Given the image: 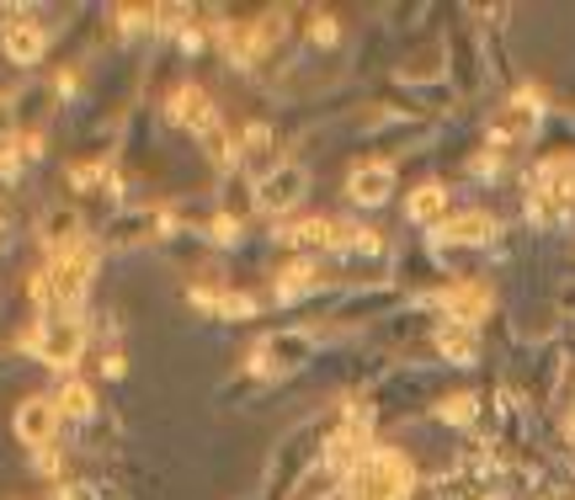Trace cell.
Returning <instances> with one entry per match:
<instances>
[{
    "label": "cell",
    "mask_w": 575,
    "mask_h": 500,
    "mask_svg": "<svg viewBox=\"0 0 575 500\" xmlns=\"http://www.w3.org/2000/svg\"><path fill=\"white\" fill-rule=\"evenodd\" d=\"M347 192H352L358 208H384L394 198V166L390 160H363V166H352Z\"/></svg>",
    "instance_id": "9c48e42d"
},
{
    "label": "cell",
    "mask_w": 575,
    "mask_h": 500,
    "mask_svg": "<svg viewBox=\"0 0 575 500\" xmlns=\"http://www.w3.org/2000/svg\"><path fill=\"white\" fill-rule=\"evenodd\" d=\"M54 405H60V421H92L96 415V389L86 379H70L54 394Z\"/></svg>",
    "instance_id": "2e32d148"
},
{
    "label": "cell",
    "mask_w": 575,
    "mask_h": 500,
    "mask_svg": "<svg viewBox=\"0 0 575 500\" xmlns=\"http://www.w3.org/2000/svg\"><path fill=\"white\" fill-rule=\"evenodd\" d=\"M0 49H6V60L11 64H38L49 54V32L28 22V17H11L6 28H0Z\"/></svg>",
    "instance_id": "8fae6325"
},
{
    "label": "cell",
    "mask_w": 575,
    "mask_h": 500,
    "mask_svg": "<svg viewBox=\"0 0 575 500\" xmlns=\"http://www.w3.org/2000/svg\"><path fill=\"white\" fill-rule=\"evenodd\" d=\"M432 304L448 315V325L480 330V320L490 315V288H485V283H458V288H448V294H432Z\"/></svg>",
    "instance_id": "ba28073f"
},
{
    "label": "cell",
    "mask_w": 575,
    "mask_h": 500,
    "mask_svg": "<svg viewBox=\"0 0 575 500\" xmlns=\"http://www.w3.org/2000/svg\"><path fill=\"white\" fill-rule=\"evenodd\" d=\"M400 75H405V81H426V75H443V54H426V64H405Z\"/></svg>",
    "instance_id": "cb8c5ba5"
},
{
    "label": "cell",
    "mask_w": 575,
    "mask_h": 500,
    "mask_svg": "<svg viewBox=\"0 0 575 500\" xmlns=\"http://www.w3.org/2000/svg\"><path fill=\"white\" fill-rule=\"evenodd\" d=\"M347 500H411L416 496V469L400 447H373L358 469L341 479Z\"/></svg>",
    "instance_id": "6da1fadb"
},
{
    "label": "cell",
    "mask_w": 575,
    "mask_h": 500,
    "mask_svg": "<svg viewBox=\"0 0 575 500\" xmlns=\"http://www.w3.org/2000/svg\"><path fill=\"white\" fill-rule=\"evenodd\" d=\"M437 421H448V426H469V421H480V394H448V400L437 405Z\"/></svg>",
    "instance_id": "ac0fdd59"
},
{
    "label": "cell",
    "mask_w": 575,
    "mask_h": 500,
    "mask_svg": "<svg viewBox=\"0 0 575 500\" xmlns=\"http://www.w3.org/2000/svg\"><path fill=\"white\" fill-rule=\"evenodd\" d=\"M22 352H32L43 368L70 373V368L81 362V352H86V325L75 320V315H43V320L22 336Z\"/></svg>",
    "instance_id": "7a4b0ae2"
},
{
    "label": "cell",
    "mask_w": 575,
    "mask_h": 500,
    "mask_svg": "<svg viewBox=\"0 0 575 500\" xmlns=\"http://www.w3.org/2000/svg\"><path fill=\"white\" fill-rule=\"evenodd\" d=\"M6 245H11V219L0 213V251H6Z\"/></svg>",
    "instance_id": "484cf974"
},
{
    "label": "cell",
    "mask_w": 575,
    "mask_h": 500,
    "mask_svg": "<svg viewBox=\"0 0 575 500\" xmlns=\"http://www.w3.org/2000/svg\"><path fill=\"white\" fill-rule=\"evenodd\" d=\"M443 208H448V187H443V181H422V187L405 198V219L437 230V224H443Z\"/></svg>",
    "instance_id": "7c38bea8"
},
{
    "label": "cell",
    "mask_w": 575,
    "mask_h": 500,
    "mask_svg": "<svg viewBox=\"0 0 575 500\" xmlns=\"http://www.w3.org/2000/svg\"><path fill=\"white\" fill-rule=\"evenodd\" d=\"M209 240H219V245H235V240H241V219H235V213H213V219H209Z\"/></svg>",
    "instance_id": "7402d4cb"
},
{
    "label": "cell",
    "mask_w": 575,
    "mask_h": 500,
    "mask_svg": "<svg viewBox=\"0 0 575 500\" xmlns=\"http://www.w3.org/2000/svg\"><path fill=\"white\" fill-rule=\"evenodd\" d=\"M539 198H575V155H549L539 166Z\"/></svg>",
    "instance_id": "4fadbf2b"
},
{
    "label": "cell",
    "mask_w": 575,
    "mask_h": 500,
    "mask_svg": "<svg viewBox=\"0 0 575 500\" xmlns=\"http://www.w3.org/2000/svg\"><path fill=\"white\" fill-rule=\"evenodd\" d=\"M309 352H315V341H309L304 330H277V336H267V341L251 347V362H245V368H251L256 379L273 383V379H288L294 368H304Z\"/></svg>",
    "instance_id": "277c9868"
},
{
    "label": "cell",
    "mask_w": 575,
    "mask_h": 500,
    "mask_svg": "<svg viewBox=\"0 0 575 500\" xmlns=\"http://www.w3.org/2000/svg\"><path fill=\"white\" fill-rule=\"evenodd\" d=\"M17 145V102L11 96H0V149Z\"/></svg>",
    "instance_id": "603a6c76"
},
{
    "label": "cell",
    "mask_w": 575,
    "mask_h": 500,
    "mask_svg": "<svg viewBox=\"0 0 575 500\" xmlns=\"http://www.w3.org/2000/svg\"><path fill=\"white\" fill-rule=\"evenodd\" d=\"M565 437L575 442V400H571V411H565Z\"/></svg>",
    "instance_id": "4316f807"
},
{
    "label": "cell",
    "mask_w": 575,
    "mask_h": 500,
    "mask_svg": "<svg viewBox=\"0 0 575 500\" xmlns=\"http://www.w3.org/2000/svg\"><path fill=\"white\" fill-rule=\"evenodd\" d=\"M219 315H224V320H251V315H256V298L251 294H219Z\"/></svg>",
    "instance_id": "44dd1931"
},
{
    "label": "cell",
    "mask_w": 575,
    "mask_h": 500,
    "mask_svg": "<svg viewBox=\"0 0 575 500\" xmlns=\"http://www.w3.org/2000/svg\"><path fill=\"white\" fill-rule=\"evenodd\" d=\"M102 373H107V379H123V352H107V357H102Z\"/></svg>",
    "instance_id": "d4e9b609"
},
{
    "label": "cell",
    "mask_w": 575,
    "mask_h": 500,
    "mask_svg": "<svg viewBox=\"0 0 575 500\" xmlns=\"http://www.w3.org/2000/svg\"><path fill=\"white\" fill-rule=\"evenodd\" d=\"M315 283H320V266L309 262V256H299V262L283 266V277H277V298H283V304H294V298L309 294Z\"/></svg>",
    "instance_id": "e0dca14e"
},
{
    "label": "cell",
    "mask_w": 575,
    "mask_h": 500,
    "mask_svg": "<svg viewBox=\"0 0 575 500\" xmlns=\"http://www.w3.org/2000/svg\"><path fill=\"white\" fill-rule=\"evenodd\" d=\"M166 113H171V123L177 128H187V134H219V107H213V96L203 86H177L171 91V102H166Z\"/></svg>",
    "instance_id": "52a82bcc"
},
{
    "label": "cell",
    "mask_w": 575,
    "mask_h": 500,
    "mask_svg": "<svg viewBox=\"0 0 575 500\" xmlns=\"http://www.w3.org/2000/svg\"><path fill=\"white\" fill-rule=\"evenodd\" d=\"M43 245L60 256V251H70V245H81V213L75 208H54V213H43Z\"/></svg>",
    "instance_id": "9a60e30c"
},
{
    "label": "cell",
    "mask_w": 575,
    "mask_h": 500,
    "mask_svg": "<svg viewBox=\"0 0 575 500\" xmlns=\"http://www.w3.org/2000/svg\"><path fill=\"white\" fill-rule=\"evenodd\" d=\"M304 192H309V171H304L299 160H283V166L256 177V208L273 213V219L277 213H294L304 203Z\"/></svg>",
    "instance_id": "5b68a950"
},
{
    "label": "cell",
    "mask_w": 575,
    "mask_h": 500,
    "mask_svg": "<svg viewBox=\"0 0 575 500\" xmlns=\"http://www.w3.org/2000/svg\"><path fill=\"white\" fill-rule=\"evenodd\" d=\"M326 500H347V490H341V485H336V490H331V496H326Z\"/></svg>",
    "instance_id": "83f0119b"
},
{
    "label": "cell",
    "mask_w": 575,
    "mask_h": 500,
    "mask_svg": "<svg viewBox=\"0 0 575 500\" xmlns=\"http://www.w3.org/2000/svg\"><path fill=\"white\" fill-rule=\"evenodd\" d=\"M43 277H49V288H54V309L70 315V309L86 298V288H92V277H96V245L92 240H81V245L60 251V256L49 262Z\"/></svg>",
    "instance_id": "3957f363"
},
{
    "label": "cell",
    "mask_w": 575,
    "mask_h": 500,
    "mask_svg": "<svg viewBox=\"0 0 575 500\" xmlns=\"http://www.w3.org/2000/svg\"><path fill=\"white\" fill-rule=\"evenodd\" d=\"M336 38H341L336 17H331V11H315V22H309V43H315V49H331Z\"/></svg>",
    "instance_id": "ffe728a7"
},
{
    "label": "cell",
    "mask_w": 575,
    "mask_h": 500,
    "mask_svg": "<svg viewBox=\"0 0 575 500\" xmlns=\"http://www.w3.org/2000/svg\"><path fill=\"white\" fill-rule=\"evenodd\" d=\"M437 352L458 362V368H469V362H480V330H469V325H443L437 330Z\"/></svg>",
    "instance_id": "5bb4252c"
},
{
    "label": "cell",
    "mask_w": 575,
    "mask_h": 500,
    "mask_svg": "<svg viewBox=\"0 0 575 500\" xmlns=\"http://www.w3.org/2000/svg\"><path fill=\"white\" fill-rule=\"evenodd\" d=\"M54 426H60V405H54V394H28V400L17 405V415H11L17 442L32 447V453H43V447L54 442Z\"/></svg>",
    "instance_id": "8992f818"
},
{
    "label": "cell",
    "mask_w": 575,
    "mask_h": 500,
    "mask_svg": "<svg viewBox=\"0 0 575 500\" xmlns=\"http://www.w3.org/2000/svg\"><path fill=\"white\" fill-rule=\"evenodd\" d=\"M102 177H107V166H102V160H81V166H70V187H75V192H96Z\"/></svg>",
    "instance_id": "d6986e66"
},
{
    "label": "cell",
    "mask_w": 575,
    "mask_h": 500,
    "mask_svg": "<svg viewBox=\"0 0 575 500\" xmlns=\"http://www.w3.org/2000/svg\"><path fill=\"white\" fill-rule=\"evenodd\" d=\"M490 230H496V219L490 213H480V208H469V213H454V219H443L437 230H432V251H448V245H485L490 240Z\"/></svg>",
    "instance_id": "30bf717a"
}]
</instances>
